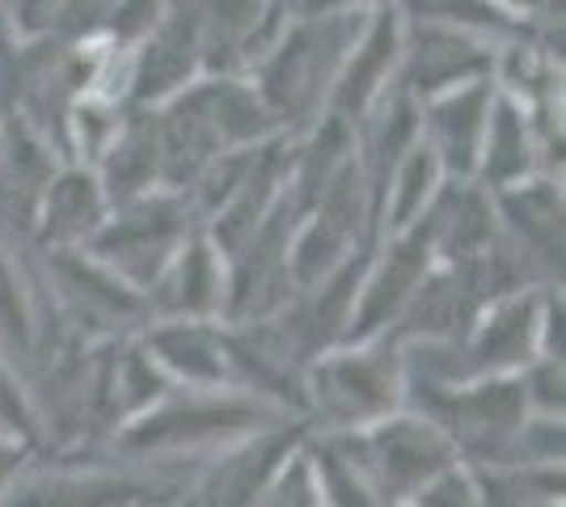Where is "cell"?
<instances>
[{"mask_svg": "<svg viewBox=\"0 0 566 507\" xmlns=\"http://www.w3.org/2000/svg\"><path fill=\"white\" fill-rule=\"evenodd\" d=\"M364 18L368 9H338V13H308V18L292 13L280 43L250 73L283 136H301L326 115L334 76L343 68Z\"/></svg>", "mask_w": 566, "mask_h": 507, "instance_id": "6da1fadb", "label": "cell"}, {"mask_svg": "<svg viewBox=\"0 0 566 507\" xmlns=\"http://www.w3.org/2000/svg\"><path fill=\"white\" fill-rule=\"evenodd\" d=\"M275 419H292V414H280L241 389H169L153 411L132 419L111 444L123 457L144 461V465L203 461L216 448L259 432Z\"/></svg>", "mask_w": 566, "mask_h": 507, "instance_id": "7a4b0ae2", "label": "cell"}, {"mask_svg": "<svg viewBox=\"0 0 566 507\" xmlns=\"http://www.w3.org/2000/svg\"><path fill=\"white\" fill-rule=\"evenodd\" d=\"M301 402L313 427L364 432L406 406V351L394 335L338 342L305 363Z\"/></svg>", "mask_w": 566, "mask_h": 507, "instance_id": "3957f363", "label": "cell"}, {"mask_svg": "<svg viewBox=\"0 0 566 507\" xmlns=\"http://www.w3.org/2000/svg\"><path fill=\"white\" fill-rule=\"evenodd\" d=\"M39 266V284L48 292L51 314L81 342H111V338L140 335L153 321L148 296L123 284L115 271L97 263L85 250H30Z\"/></svg>", "mask_w": 566, "mask_h": 507, "instance_id": "277c9868", "label": "cell"}, {"mask_svg": "<svg viewBox=\"0 0 566 507\" xmlns=\"http://www.w3.org/2000/svg\"><path fill=\"white\" fill-rule=\"evenodd\" d=\"M195 229H199V216H195L187 194L157 187L140 199L115 203L111 216L102 220V229L94 233V242L85 245V254H94L123 284L148 296V288L161 279L169 258L182 250V242Z\"/></svg>", "mask_w": 566, "mask_h": 507, "instance_id": "5b68a950", "label": "cell"}, {"mask_svg": "<svg viewBox=\"0 0 566 507\" xmlns=\"http://www.w3.org/2000/svg\"><path fill=\"white\" fill-rule=\"evenodd\" d=\"M558 284L503 292L486 300L470 321L465 338L449 347V381L461 377H520L545 356V309Z\"/></svg>", "mask_w": 566, "mask_h": 507, "instance_id": "8992f818", "label": "cell"}, {"mask_svg": "<svg viewBox=\"0 0 566 507\" xmlns=\"http://www.w3.org/2000/svg\"><path fill=\"white\" fill-rule=\"evenodd\" d=\"M436 266V245H431V212L419 224L401 229L394 237H380L368 254V266L359 275L355 292V314L343 342H364L398 330L401 314L410 309L415 292L423 288L427 271Z\"/></svg>", "mask_w": 566, "mask_h": 507, "instance_id": "52a82bcc", "label": "cell"}, {"mask_svg": "<svg viewBox=\"0 0 566 507\" xmlns=\"http://www.w3.org/2000/svg\"><path fill=\"white\" fill-rule=\"evenodd\" d=\"M308 435L305 419H275L259 432L241 435L195 465L187 507H254L271 478L283 469Z\"/></svg>", "mask_w": 566, "mask_h": 507, "instance_id": "ba28073f", "label": "cell"}, {"mask_svg": "<svg viewBox=\"0 0 566 507\" xmlns=\"http://www.w3.org/2000/svg\"><path fill=\"white\" fill-rule=\"evenodd\" d=\"M178 486L187 490L190 483H169L153 465H102V461H81L64 453L51 465L43 457L30 465L22 483L13 486V495L0 507H123L144 490H166Z\"/></svg>", "mask_w": 566, "mask_h": 507, "instance_id": "9c48e42d", "label": "cell"}, {"mask_svg": "<svg viewBox=\"0 0 566 507\" xmlns=\"http://www.w3.org/2000/svg\"><path fill=\"white\" fill-rule=\"evenodd\" d=\"M355 435H359V448L368 457V469H373V483H377L385 507L406 504L427 478H436L452 461H461L449 435L410 406L385 414L380 423Z\"/></svg>", "mask_w": 566, "mask_h": 507, "instance_id": "30bf717a", "label": "cell"}, {"mask_svg": "<svg viewBox=\"0 0 566 507\" xmlns=\"http://www.w3.org/2000/svg\"><path fill=\"white\" fill-rule=\"evenodd\" d=\"M401 39H406V18H401L398 0L373 4L359 34H355L352 51H347V60H343V68L334 76L326 115L343 119L347 127H359L385 97L398 89Z\"/></svg>", "mask_w": 566, "mask_h": 507, "instance_id": "8fae6325", "label": "cell"}, {"mask_svg": "<svg viewBox=\"0 0 566 507\" xmlns=\"http://www.w3.org/2000/svg\"><path fill=\"white\" fill-rule=\"evenodd\" d=\"M203 76L199 0H169L161 25L127 55V106L157 110Z\"/></svg>", "mask_w": 566, "mask_h": 507, "instance_id": "7c38bea8", "label": "cell"}, {"mask_svg": "<svg viewBox=\"0 0 566 507\" xmlns=\"http://www.w3.org/2000/svg\"><path fill=\"white\" fill-rule=\"evenodd\" d=\"M495 47L499 43L482 39V34H470V30L406 18L398 89L410 94L415 102H427V97L444 94V89L486 81L495 73Z\"/></svg>", "mask_w": 566, "mask_h": 507, "instance_id": "4fadbf2b", "label": "cell"}, {"mask_svg": "<svg viewBox=\"0 0 566 507\" xmlns=\"http://www.w3.org/2000/svg\"><path fill=\"white\" fill-rule=\"evenodd\" d=\"M491 199H495L503 242L520 250L545 284L563 288V178L533 173V178H524L507 191H495Z\"/></svg>", "mask_w": 566, "mask_h": 507, "instance_id": "5bb4252c", "label": "cell"}, {"mask_svg": "<svg viewBox=\"0 0 566 507\" xmlns=\"http://www.w3.org/2000/svg\"><path fill=\"white\" fill-rule=\"evenodd\" d=\"M111 216V199L97 182L94 166L60 161L39 191L30 220V250H85Z\"/></svg>", "mask_w": 566, "mask_h": 507, "instance_id": "9a60e30c", "label": "cell"}, {"mask_svg": "<svg viewBox=\"0 0 566 507\" xmlns=\"http://www.w3.org/2000/svg\"><path fill=\"white\" fill-rule=\"evenodd\" d=\"M491 102H495V76L419 102V136L444 166L449 182H473Z\"/></svg>", "mask_w": 566, "mask_h": 507, "instance_id": "2e32d148", "label": "cell"}, {"mask_svg": "<svg viewBox=\"0 0 566 507\" xmlns=\"http://www.w3.org/2000/svg\"><path fill=\"white\" fill-rule=\"evenodd\" d=\"M224 292H229V263L220 245L195 229L182 250L169 258L161 279L148 288L153 317H190V321H224Z\"/></svg>", "mask_w": 566, "mask_h": 507, "instance_id": "e0dca14e", "label": "cell"}, {"mask_svg": "<svg viewBox=\"0 0 566 507\" xmlns=\"http://www.w3.org/2000/svg\"><path fill=\"white\" fill-rule=\"evenodd\" d=\"M140 342L178 389H233L224 321L153 317L140 330Z\"/></svg>", "mask_w": 566, "mask_h": 507, "instance_id": "ac0fdd59", "label": "cell"}, {"mask_svg": "<svg viewBox=\"0 0 566 507\" xmlns=\"http://www.w3.org/2000/svg\"><path fill=\"white\" fill-rule=\"evenodd\" d=\"M533 173H545L542 145H537V127L528 106L516 102L512 94H503L495 85V102L486 115V131H482V148H478V169L473 182L482 191H507Z\"/></svg>", "mask_w": 566, "mask_h": 507, "instance_id": "d6986e66", "label": "cell"}, {"mask_svg": "<svg viewBox=\"0 0 566 507\" xmlns=\"http://www.w3.org/2000/svg\"><path fill=\"white\" fill-rule=\"evenodd\" d=\"M94 173L102 191L115 203L140 199V194L166 187L161 182V140H157V115L153 110H127L118 123L115 140L94 161Z\"/></svg>", "mask_w": 566, "mask_h": 507, "instance_id": "ffe728a7", "label": "cell"}, {"mask_svg": "<svg viewBox=\"0 0 566 507\" xmlns=\"http://www.w3.org/2000/svg\"><path fill=\"white\" fill-rule=\"evenodd\" d=\"M305 461L322 507H385L368 457L359 448V435L338 427H313L305 435Z\"/></svg>", "mask_w": 566, "mask_h": 507, "instance_id": "44dd1931", "label": "cell"}, {"mask_svg": "<svg viewBox=\"0 0 566 507\" xmlns=\"http://www.w3.org/2000/svg\"><path fill=\"white\" fill-rule=\"evenodd\" d=\"M444 187H449V173L436 161V152L423 145V136H419V145L401 157L394 173L385 178V187H380L377 242L380 237H394V233L410 229V224H419L436 208V199H440Z\"/></svg>", "mask_w": 566, "mask_h": 507, "instance_id": "7402d4cb", "label": "cell"}, {"mask_svg": "<svg viewBox=\"0 0 566 507\" xmlns=\"http://www.w3.org/2000/svg\"><path fill=\"white\" fill-rule=\"evenodd\" d=\"M0 432L22 435L30 444L43 448V423H39V406H34V389L18 363L0 351Z\"/></svg>", "mask_w": 566, "mask_h": 507, "instance_id": "603a6c76", "label": "cell"}, {"mask_svg": "<svg viewBox=\"0 0 566 507\" xmlns=\"http://www.w3.org/2000/svg\"><path fill=\"white\" fill-rule=\"evenodd\" d=\"M406 504L410 507H486V495H482L478 469L465 465V461H452L449 469H440L436 478H427Z\"/></svg>", "mask_w": 566, "mask_h": 507, "instance_id": "cb8c5ba5", "label": "cell"}, {"mask_svg": "<svg viewBox=\"0 0 566 507\" xmlns=\"http://www.w3.org/2000/svg\"><path fill=\"white\" fill-rule=\"evenodd\" d=\"M520 389H524L528 414H549V419L566 414V372L558 356H537L520 372Z\"/></svg>", "mask_w": 566, "mask_h": 507, "instance_id": "d4e9b609", "label": "cell"}, {"mask_svg": "<svg viewBox=\"0 0 566 507\" xmlns=\"http://www.w3.org/2000/svg\"><path fill=\"white\" fill-rule=\"evenodd\" d=\"M254 507H322V495L313 486V474H308V461H305V444L283 461V469L271 478V486L259 495Z\"/></svg>", "mask_w": 566, "mask_h": 507, "instance_id": "484cf974", "label": "cell"}, {"mask_svg": "<svg viewBox=\"0 0 566 507\" xmlns=\"http://www.w3.org/2000/svg\"><path fill=\"white\" fill-rule=\"evenodd\" d=\"M72 0H4L9 9V22H13V39L25 43V39H48L55 34L64 18H69Z\"/></svg>", "mask_w": 566, "mask_h": 507, "instance_id": "4316f807", "label": "cell"}, {"mask_svg": "<svg viewBox=\"0 0 566 507\" xmlns=\"http://www.w3.org/2000/svg\"><path fill=\"white\" fill-rule=\"evenodd\" d=\"M43 457V448L39 444H30L22 435H4L0 432V504L13 495V486L22 483L25 474H30V465Z\"/></svg>", "mask_w": 566, "mask_h": 507, "instance_id": "83f0119b", "label": "cell"}, {"mask_svg": "<svg viewBox=\"0 0 566 507\" xmlns=\"http://www.w3.org/2000/svg\"><path fill=\"white\" fill-rule=\"evenodd\" d=\"M18 39H13V22H9V9H4V0H0V55L13 47Z\"/></svg>", "mask_w": 566, "mask_h": 507, "instance_id": "f1b7e54d", "label": "cell"}, {"mask_svg": "<svg viewBox=\"0 0 566 507\" xmlns=\"http://www.w3.org/2000/svg\"><path fill=\"white\" fill-rule=\"evenodd\" d=\"M0 123H4V97H0Z\"/></svg>", "mask_w": 566, "mask_h": 507, "instance_id": "f546056e", "label": "cell"}, {"mask_svg": "<svg viewBox=\"0 0 566 507\" xmlns=\"http://www.w3.org/2000/svg\"><path fill=\"white\" fill-rule=\"evenodd\" d=\"M394 507H410V504H394Z\"/></svg>", "mask_w": 566, "mask_h": 507, "instance_id": "4dcf8cb0", "label": "cell"}]
</instances>
